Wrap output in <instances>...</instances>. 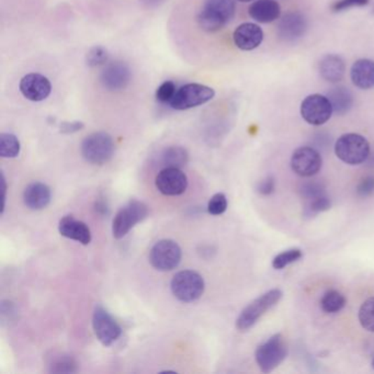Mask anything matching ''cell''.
<instances>
[{
  "instance_id": "cell-1",
  "label": "cell",
  "mask_w": 374,
  "mask_h": 374,
  "mask_svg": "<svg viewBox=\"0 0 374 374\" xmlns=\"http://www.w3.org/2000/svg\"><path fill=\"white\" fill-rule=\"evenodd\" d=\"M234 0H205L198 15V25L207 32L221 30L235 15Z\"/></svg>"
},
{
  "instance_id": "cell-2",
  "label": "cell",
  "mask_w": 374,
  "mask_h": 374,
  "mask_svg": "<svg viewBox=\"0 0 374 374\" xmlns=\"http://www.w3.org/2000/svg\"><path fill=\"white\" fill-rule=\"evenodd\" d=\"M116 152L111 135L106 132H96L88 135L81 143V155L92 165H104L110 162Z\"/></svg>"
},
{
  "instance_id": "cell-3",
  "label": "cell",
  "mask_w": 374,
  "mask_h": 374,
  "mask_svg": "<svg viewBox=\"0 0 374 374\" xmlns=\"http://www.w3.org/2000/svg\"><path fill=\"white\" fill-rule=\"evenodd\" d=\"M170 288L174 298L183 303H191L205 293V279L197 271H179L172 278Z\"/></svg>"
},
{
  "instance_id": "cell-4",
  "label": "cell",
  "mask_w": 374,
  "mask_h": 374,
  "mask_svg": "<svg viewBox=\"0 0 374 374\" xmlns=\"http://www.w3.org/2000/svg\"><path fill=\"white\" fill-rule=\"evenodd\" d=\"M336 156L348 165H360L368 160L370 144L366 137L356 133L342 135L335 144Z\"/></svg>"
},
{
  "instance_id": "cell-5",
  "label": "cell",
  "mask_w": 374,
  "mask_h": 374,
  "mask_svg": "<svg viewBox=\"0 0 374 374\" xmlns=\"http://www.w3.org/2000/svg\"><path fill=\"white\" fill-rule=\"evenodd\" d=\"M281 298H282V291L279 290V289H273V290L268 291L267 293L256 298L255 301L246 306L245 309L240 314V317L236 321V327H237L238 331H246L251 329L263 317V314L267 313L269 310L272 309L273 306L280 301Z\"/></svg>"
},
{
  "instance_id": "cell-6",
  "label": "cell",
  "mask_w": 374,
  "mask_h": 374,
  "mask_svg": "<svg viewBox=\"0 0 374 374\" xmlns=\"http://www.w3.org/2000/svg\"><path fill=\"white\" fill-rule=\"evenodd\" d=\"M148 216V207L142 201L131 200L121 207L112 222V234L121 240L127 233Z\"/></svg>"
},
{
  "instance_id": "cell-7",
  "label": "cell",
  "mask_w": 374,
  "mask_h": 374,
  "mask_svg": "<svg viewBox=\"0 0 374 374\" xmlns=\"http://www.w3.org/2000/svg\"><path fill=\"white\" fill-rule=\"evenodd\" d=\"M214 96V89L211 87L191 83V84L180 87L176 91V95L169 104L172 109L183 111V110L193 109L195 106H202L211 102Z\"/></svg>"
},
{
  "instance_id": "cell-8",
  "label": "cell",
  "mask_w": 374,
  "mask_h": 374,
  "mask_svg": "<svg viewBox=\"0 0 374 374\" xmlns=\"http://www.w3.org/2000/svg\"><path fill=\"white\" fill-rule=\"evenodd\" d=\"M288 356V347L282 335L277 334L256 350V362L263 373L273 371Z\"/></svg>"
},
{
  "instance_id": "cell-9",
  "label": "cell",
  "mask_w": 374,
  "mask_h": 374,
  "mask_svg": "<svg viewBox=\"0 0 374 374\" xmlns=\"http://www.w3.org/2000/svg\"><path fill=\"white\" fill-rule=\"evenodd\" d=\"M181 248L174 240L157 242L149 251V263L158 271H172L181 261Z\"/></svg>"
},
{
  "instance_id": "cell-10",
  "label": "cell",
  "mask_w": 374,
  "mask_h": 374,
  "mask_svg": "<svg viewBox=\"0 0 374 374\" xmlns=\"http://www.w3.org/2000/svg\"><path fill=\"white\" fill-rule=\"evenodd\" d=\"M334 110L328 97L323 95H311L306 97L301 104V116L311 125H323L331 118Z\"/></svg>"
},
{
  "instance_id": "cell-11",
  "label": "cell",
  "mask_w": 374,
  "mask_h": 374,
  "mask_svg": "<svg viewBox=\"0 0 374 374\" xmlns=\"http://www.w3.org/2000/svg\"><path fill=\"white\" fill-rule=\"evenodd\" d=\"M92 328L99 342L104 346H111L122 334V328L118 321L102 306H96L92 315Z\"/></svg>"
},
{
  "instance_id": "cell-12",
  "label": "cell",
  "mask_w": 374,
  "mask_h": 374,
  "mask_svg": "<svg viewBox=\"0 0 374 374\" xmlns=\"http://www.w3.org/2000/svg\"><path fill=\"white\" fill-rule=\"evenodd\" d=\"M323 160L317 149L300 147L291 157V167L300 177H313L321 170Z\"/></svg>"
},
{
  "instance_id": "cell-13",
  "label": "cell",
  "mask_w": 374,
  "mask_h": 374,
  "mask_svg": "<svg viewBox=\"0 0 374 374\" xmlns=\"http://www.w3.org/2000/svg\"><path fill=\"white\" fill-rule=\"evenodd\" d=\"M160 193L169 197L183 195L188 188V177L180 168H162L155 179Z\"/></svg>"
},
{
  "instance_id": "cell-14",
  "label": "cell",
  "mask_w": 374,
  "mask_h": 374,
  "mask_svg": "<svg viewBox=\"0 0 374 374\" xmlns=\"http://www.w3.org/2000/svg\"><path fill=\"white\" fill-rule=\"evenodd\" d=\"M131 78V69L127 64L123 62H112L102 71L100 83L108 91H120L127 88Z\"/></svg>"
},
{
  "instance_id": "cell-15",
  "label": "cell",
  "mask_w": 374,
  "mask_h": 374,
  "mask_svg": "<svg viewBox=\"0 0 374 374\" xmlns=\"http://www.w3.org/2000/svg\"><path fill=\"white\" fill-rule=\"evenodd\" d=\"M21 94L30 102H43L51 95V81L43 75L38 73H31L26 75L19 84Z\"/></svg>"
},
{
  "instance_id": "cell-16",
  "label": "cell",
  "mask_w": 374,
  "mask_h": 374,
  "mask_svg": "<svg viewBox=\"0 0 374 374\" xmlns=\"http://www.w3.org/2000/svg\"><path fill=\"white\" fill-rule=\"evenodd\" d=\"M233 40L242 51H253L263 43V32L255 23H243L234 31Z\"/></svg>"
},
{
  "instance_id": "cell-17",
  "label": "cell",
  "mask_w": 374,
  "mask_h": 374,
  "mask_svg": "<svg viewBox=\"0 0 374 374\" xmlns=\"http://www.w3.org/2000/svg\"><path fill=\"white\" fill-rule=\"evenodd\" d=\"M307 30V20L301 13H289L279 22L278 36L284 41L302 38Z\"/></svg>"
},
{
  "instance_id": "cell-18",
  "label": "cell",
  "mask_w": 374,
  "mask_h": 374,
  "mask_svg": "<svg viewBox=\"0 0 374 374\" xmlns=\"http://www.w3.org/2000/svg\"><path fill=\"white\" fill-rule=\"evenodd\" d=\"M58 232L64 237L75 240L83 245H89L91 242V232L89 226L83 221L77 220L73 215L64 216L58 223Z\"/></svg>"
},
{
  "instance_id": "cell-19",
  "label": "cell",
  "mask_w": 374,
  "mask_h": 374,
  "mask_svg": "<svg viewBox=\"0 0 374 374\" xmlns=\"http://www.w3.org/2000/svg\"><path fill=\"white\" fill-rule=\"evenodd\" d=\"M51 189L43 182H33L25 189L23 202L30 210H42L51 202Z\"/></svg>"
},
{
  "instance_id": "cell-20",
  "label": "cell",
  "mask_w": 374,
  "mask_h": 374,
  "mask_svg": "<svg viewBox=\"0 0 374 374\" xmlns=\"http://www.w3.org/2000/svg\"><path fill=\"white\" fill-rule=\"evenodd\" d=\"M251 18L259 23H270L279 19L281 7L276 0H256L248 9Z\"/></svg>"
},
{
  "instance_id": "cell-21",
  "label": "cell",
  "mask_w": 374,
  "mask_h": 374,
  "mask_svg": "<svg viewBox=\"0 0 374 374\" xmlns=\"http://www.w3.org/2000/svg\"><path fill=\"white\" fill-rule=\"evenodd\" d=\"M352 84L360 89L373 88L374 87V62L367 58H362L352 65Z\"/></svg>"
},
{
  "instance_id": "cell-22",
  "label": "cell",
  "mask_w": 374,
  "mask_h": 374,
  "mask_svg": "<svg viewBox=\"0 0 374 374\" xmlns=\"http://www.w3.org/2000/svg\"><path fill=\"white\" fill-rule=\"evenodd\" d=\"M346 71L344 60L336 54H328L321 58L319 63V73L321 77L329 83H338L342 81Z\"/></svg>"
},
{
  "instance_id": "cell-23",
  "label": "cell",
  "mask_w": 374,
  "mask_h": 374,
  "mask_svg": "<svg viewBox=\"0 0 374 374\" xmlns=\"http://www.w3.org/2000/svg\"><path fill=\"white\" fill-rule=\"evenodd\" d=\"M189 160L187 149L181 146H170L160 153V162L162 168L185 167Z\"/></svg>"
},
{
  "instance_id": "cell-24",
  "label": "cell",
  "mask_w": 374,
  "mask_h": 374,
  "mask_svg": "<svg viewBox=\"0 0 374 374\" xmlns=\"http://www.w3.org/2000/svg\"><path fill=\"white\" fill-rule=\"evenodd\" d=\"M327 97L333 106V110L338 114L348 112L354 104L352 92L345 87H336V88L331 89Z\"/></svg>"
},
{
  "instance_id": "cell-25",
  "label": "cell",
  "mask_w": 374,
  "mask_h": 374,
  "mask_svg": "<svg viewBox=\"0 0 374 374\" xmlns=\"http://www.w3.org/2000/svg\"><path fill=\"white\" fill-rule=\"evenodd\" d=\"M51 373H75L78 371V363L69 354H55L48 362Z\"/></svg>"
},
{
  "instance_id": "cell-26",
  "label": "cell",
  "mask_w": 374,
  "mask_h": 374,
  "mask_svg": "<svg viewBox=\"0 0 374 374\" xmlns=\"http://www.w3.org/2000/svg\"><path fill=\"white\" fill-rule=\"evenodd\" d=\"M347 300L339 291H327L321 300V307L325 313L335 314L342 311L346 305Z\"/></svg>"
},
{
  "instance_id": "cell-27",
  "label": "cell",
  "mask_w": 374,
  "mask_h": 374,
  "mask_svg": "<svg viewBox=\"0 0 374 374\" xmlns=\"http://www.w3.org/2000/svg\"><path fill=\"white\" fill-rule=\"evenodd\" d=\"M20 141L11 133L0 135V156L3 158H15L20 154Z\"/></svg>"
},
{
  "instance_id": "cell-28",
  "label": "cell",
  "mask_w": 374,
  "mask_h": 374,
  "mask_svg": "<svg viewBox=\"0 0 374 374\" xmlns=\"http://www.w3.org/2000/svg\"><path fill=\"white\" fill-rule=\"evenodd\" d=\"M359 321L366 331L374 333V296L362 303L359 310Z\"/></svg>"
},
{
  "instance_id": "cell-29",
  "label": "cell",
  "mask_w": 374,
  "mask_h": 374,
  "mask_svg": "<svg viewBox=\"0 0 374 374\" xmlns=\"http://www.w3.org/2000/svg\"><path fill=\"white\" fill-rule=\"evenodd\" d=\"M302 251L298 248H293V249H289V251H284V253L279 254L278 256L275 257L272 261V267L277 270H281L288 267L291 263H296L298 259L302 258Z\"/></svg>"
},
{
  "instance_id": "cell-30",
  "label": "cell",
  "mask_w": 374,
  "mask_h": 374,
  "mask_svg": "<svg viewBox=\"0 0 374 374\" xmlns=\"http://www.w3.org/2000/svg\"><path fill=\"white\" fill-rule=\"evenodd\" d=\"M108 57H109V54L104 46H94L87 53V65L89 67H98L106 64L108 62Z\"/></svg>"
},
{
  "instance_id": "cell-31",
  "label": "cell",
  "mask_w": 374,
  "mask_h": 374,
  "mask_svg": "<svg viewBox=\"0 0 374 374\" xmlns=\"http://www.w3.org/2000/svg\"><path fill=\"white\" fill-rule=\"evenodd\" d=\"M329 209H331V200L325 195H319L310 200L309 205L305 207V215L312 216V215L319 214Z\"/></svg>"
},
{
  "instance_id": "cell-32",
  "label": "cell",
  "mask_w": 374,
  "mask_h": 374,
  "mask_svg": "<svg viewBox=\"0 0 374 374\" xmlns=\"http://www.w3.org/2000/svg\"><path fill=\"white\" fill-rule=\"evenodd\" d=\"M228 209V199L224 193H216L211 198L210 201L207 203V212L211 215L218 216L223 214Z\"/></svg>"
},
{
  "instance_id": "cell-33",
  "label": "cell",
  "mask_w": 374,
  "mask_h": 374,
  "mask_svg": "<svg viewBox=\"0 0 374 374\" xmlns=\"http://www.w3.org/2000/svg\"><path fill=\"white\" fill-rule=\"evenodd\" d=\"M176 85L172 81H167L162 83L156 90V99L162 104H169L176 95Z\"/></svg>"
},
{
  "instance_id": "cell-34",
  "label": "cell",
  "mask_w": 374,
  "mask_h": 374,
  "mask_svg": "<svg viewBox=\"0 0 374 374\" xmlns=\"http://www.w3.org/2000/svg\"><path fill=\"white\" fill-rule=\"evenodd\" d=\"M302 195H303L307 200H312L315 198L319 197V195H324L323 185L319 183V182H307L302 185L301 190Z\"/></svg>"
},
{
  "instance_id": "cell-35",
  "label": "cell",
  "mask_w": 374,
  "mask_h": 374,
  "mask_svg": "<svg viewBox=\"0 0 374 374\" xmlns=\"http://www.w3.org/2000/svg\"><path fill=\"white\" fill-rule=\"evenodd\" d=\"M370 0H338L331 7V11L334 13H340V11H346L349 8L352 7H362L369 4Z\"/></svg>"
},
{
  "instance_id": "cell-36",
  "label": "cell",
  "mask_w": 374,
  "mask_h": 374,
  "mask_svg": "<svg viewBox=\"0 0 374 374\" xmlns=\"http://www.w3.org/2000/svg\"><path fill=\"white\" fill-rule=\"evenodd\" d=\"M356 193L359 197L367 198L374 193V177H366L361 180L358 187H356Z\"/></svg>"
},
{
  "instance_id": "cell-37",
  "label": "cell",
  "mask_w": 374,
  "mask_h": 374,
  "mask_svg": "<svg viewBox=\"0 0 374 374\" xmlns=\"http://www.w3.org/2000/svg\"><path fill=\"white\" fill-rule=\"evenodd\" d=\"M275 188H276V181H275V178L270 176V177L265 178L259 183L257 190L261 195H269L275 191Z\"/></svg>"
},
{
  "instance_id": "cell-38",
  "label": "cell",
  "mask_w": 374,
  "mask_h": 374,
  "mask_svg": "<svg viewBox=\"0 0 374 374\" xmlns=\"http://www.w3.org/2000/svg\"><path fill=\"white\" fill-rule=\"evenodd\" d=\"M83 129H84L83 122H63L61 124V132L63 134H73Z\"/></svg>"
},
{
  "instance_id": "cell-39",
  "label": "cell",
  "mask_w": 374,
  "mask_h": 374,
  "mask_svg": "<svg viewBox=\"0 0 374 374\" xmlns=\"http://www.w3.org/2000/svg\"><path fill=\"white\" fill-rule=\"evenodd\" d=\"M95 209H96V212L100 215H106L109 213V207L106 205V201L98 200L95 205Z\"/></svg>"
},
{
  "instance_id": "cell-40",
  "label": "cell",
  "mask_w": 374,
  "mask_h": 374,
  "mask_svg": "<svg viewBox=\"0 0 374 374\" xmlns=\"http://www.w3.org/2000/svg\"><path fill=\"white\" fill-rule=\"evenodd\" d=\"M1 187H3V207H1V214L5 211L6 197H7V183H6L5 174H1Z\"/></svg>"
},
{
  "instance_id": "cell-41",
  "label": "cell",
  "mask_w": 374,
  "mask_h": 374,
  "mask_svg": "<svg viewBox=\"0 0 374 374\" xmlns=\"http://www.w3.org/2000/svg\"><path fill=\"white\" fill-rule=\"evenodd\" d=\"M146 3H148L149 5H152V4H157L160 3V0H145Z\"/></svg>"
},
{
  "instance_id": "cell-42",
  "label": "cell",
  "mask_w": 374,
  "mask_h": 374,
  "mask_svg": "<svg viewBox=\"0 0 374 374\" xmlns=\"http://www.w3.org/2000/svg\"><path fill=\"white\" fill-rule=\"evenodd\" d=\"M237 1H240V3H249V1H253V0H237Z\"/></svg>"
},
{
  "instance_id": "cell-43",
  "label": "cell",
  "mask_w": 374,
  "mask_h": 374,
  "mask_svg": "<svg viewBox=\"0 0 374 374\" xmlns=\"http://www.w3.org/2000/svg\"><path fill=\"white\" fill-rule=\"evenodd\" d=\"M372 368H373L374 369V358H373V360H372Z\"/></svg>"
}]
</instances>
